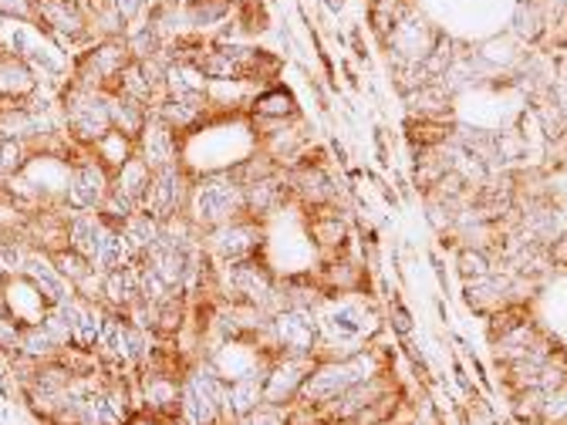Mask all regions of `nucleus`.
Instances as JSON below:
<instances>
[{
  "mask_svg": "<svg viewBox=\"0 0 567 425\" xmlns=\"http://www.w3.org/2000/svg\"><path fill=\"white\" fill-rule=\"evenodd\" d=\"M48 260L55 263V270L58 274L71 284V287H78L85 278H92L95 274V267H92V260L89 257H81L78 250H71V247H65V250H55V253H48Z\"/></svg>",
  "mask_w": 567,
  "mask_h": 425,
  "instance_id": "nucleus-31",
  "label": "nucleus"
},
{
  "mask_svg": "<svg viewBox=\"0 0 567 425\" xmlns=\"http://www.w3.org/2000/svg\"><path fill=\"white\" fill-rule=\"evenodd\" d=\"M277 274L267 263V257H251L230 267H220V300L227 304H247L261 307V311L274 315V300H277Z\"/></svg>",
  "mask_w": 567,
  "mask_h": 425,
  "instance_id": "nucleus-3",
  "label": "nucleus"
},
{
  "mask_svg": "<svg viewBox=\"0 0 567 425\" xmlns=\"http://www.w3.org/2000/svg\"><path fill=\"white\" fill-rule=\"evenodd\" d=\"M257 405H264V375L227 381V402H223L227 425L236 422V418H243L247 412H254Z\"/></svg>",
  "mask_w": 567,
  "mask_h": 425,
  "instance_id": "nucleus-22",
  "label": "nucleus"
},
{
  "mask_svg": "<svg viewBox=\"0 0 567 425\" xmlns=\"http://www.w3.org/2000/svg\"><path fill=\"white\" fill-rule=\"evenodd\" d=\"M4 304H8V315H11L18 324H24V328L40 324V321H45V315L51 311L48 297L40 294V291L34 287V281H27L24 274L4 281Z\"/></svg>",
  "mask_w": 567,
  "mask_h": 425,
  "instance_id": "nucleus-17",
  "label": "nucleus"
},
{
  "mask_svg": "<svg viewBox=\"0 0 567 425\" xmlns=\"http://www.w3.org/2000/svg\"><path fill=\"white\" fill-rule=\"evenodd\" d=\"M230 425H288V415H284V409H274V405H257L254 412H247Z\"/></svg>",
  "mask_w": 567,
  "mask_h": 425,
  "instance_id": "nucleus-32",
  "label": "nucleus"
},
{
  "mask_svg": "<svg viewBox=\"0 0 567 425\" xmlns=\"http://www.w3.org/2000/svg\"><path fill=\"white\" fill-rule=\"evenodd\" d=\"M379 375L372 352H351V355H332V358H317L314 371L308 375L304 389L298 396V405L308 409H324L335 402L342 392L355 389L358 381Z\"/></svg>",
  "mask_w": 567,
  "mask_h": 425,
  "instance_id": "nucleus-1",
  "label": "nucleus"
},
{
  "mask_svg": "<svg viewBox=\"0 0 567 425\" xmlns=\"http://www.w3.org/2000/svg\"><path fill=\"white\" fill-rule=\"evenodd\" d=\"M0 14H4V17H21V21H34V0H0Z\"/></svg>",
  "mask_w": 567,
  "mask_h": 425,
  "instance_id": "nucleus-34",
  "label": "nucleus"
},
{
  "mask_svg": "<svg viewBox=\"0 0 567 425\" xmlns=\"http://www.w3.org/2000/svg\"><path fill=\"white\" fill-rule=\"evenodd\" d=\"M139 409L166 425H183V381L170 375L139 371Z\"/></svg>",
  "mask_w": 567,
  "mask_h": 425,
  "instance_id": "nucleus-13",
  "label": "nucleus"
},
{
  "mask_svg": "<svg viewBox=\"0 0 567 425\" xmlns=\"http://www.w3.org/2000/svg\"><path fill=\"white\" fill-rule=\"evenodd\" d=\"M288 203H294L291 200V186H288V169H277L274 176H267V179L243 189V213H247L251 220H257V223L270 220L274 213H280Z\"/></svg>",
  "mask_w": 567,
  "mask_h": 425,
  "instance_id": "nucleus-14",
  "label": "nucleus"
},
{
  "mask_svg": "<svg viewBox=\"0 0 567 425\" xmlns=\"http://www.w3.org/2000/svg\"><path fill=\"white\" fill-rule=\"evenodd\" d=\"M251 119H261V122H298L301 119V105H298V95L284 85H267L254 95L251 108H247Z\"/></svg>",
  "mask_w": 567,
  "mask_h": 425,
  "instance_id": "nucleus-19",
  "label": "nucleus"
},
{
  "mask_svg": "<svg viewBox=\"0 0 567 425\" xmlns=\"http://www.w3.org/2000/svg\"><path fill=\"white\" fill-rule=\"evenodd\" d=\"M308 237L324 257H342L348 253V223L338 206H321L308 210Z\"/></svg>",
  "mask_w": 567,
  "mask_h": 425,
  "instance_id": "nucleus-16",
  "label": "nucleus"
},
{
  "mask_svg": "<svg viewBox=\"0 0 567 425\" xmlns=\"http://www.w3.org/2000/svg\"><path fill=\"white\" fill-rule=\"evenodd\" d=\"M236 14V4L233 0H186L183 4V21H186V31H213L220 24H227L230 17Z\"/></svg>",
  "mask_w": 567,
  "mask_h": 425,
  "instance_id": "nucleus-23",
  "label": "nucleus"
},
{
  "mask_svg": "<svg viewBox=\"0 0 567 425\" xmlns=\"http://www.w3.org/2000/svg\"><path fill=\"white\" fill-rule=\"evenodd\" d=\"M129 61H136V58H132V51L126 45V37H102V42L74 51L71 79L68 82L89 88V92H105L108 95L115 79H118L121 71H126Z\"/></svg>",
  "mask_w": 567,
  "mask_h": 425,
  "instance_id": "nucleus-5",
  "label": "nucleus"
},
{
  "mask_svg": "<svg viewBox=\"0 0 567 425\" xmlns=\"http://www.w3.org/2000/svg\"><path fill=\"white\" fill-rule=\"evenodd\" d=\"M108 102H112V95H105V92H89L74 82H65L58 92V105H61V122H65L68 139L78 145L99 142L112 129Z\"/></svg>",
  "mask_w": 567,
  "mask_h": 425,
  "instance_id": "nucleus-2",
  "label": "nucleus"
},
{
  "mask_svg": "<svg viewBox=\"0 0 567 425\" xmlns=\"http://www.w3.org/2000/svg\"><path fill=\"white\" fill-rule=\"evenodd\" d=\"M112 4L118 8V14L126 17L129 27H132V24H139V21L149 14V8L155 4V0H112Z\"/></svg>",
  "mask_w": 567,
  "mask_h": 425,
  "instance_id": "nucleus-33",
  "label": "nucleus"
},
{
  "mask_svg": "<svg viewBox=\"0 0 567 425\" xmlns=\"http://www.w3.org/2000/svg\"><path fill=\"white\" fill-rule=\"evenodd\" d=\"M121 229V237H126V244H129V250L136 253V260L139 257H146L149 250H152V244L159 240V220L155 216H149V213H132L126 223L118 226Z\"/></svg>",
  "mask_w": 567,
  "mask_h": 425,
  "instance_id": "nucleus-29",
  "label": "nucleus"
},
{
  "mask_svg": "<svg viewBox=\"0 0 567 425\" xmlns=\"http://www.w3.org/2000/svg\"><path fill=\"white\" fill-rule=\"evenodd\" d=\"M24 278H27V281H34V287L48 297V304H51V307H55V304H61V300H68V297L74 294V287L58 274L55 263L48 260V253H40V250H31L27 267H24Z\"/></svg>",
  "mask_w": 567,
  "mask_h": 425,
  "instance_id": "nucleus-20",
  "label": "nucleus"
},
{
  "mask_svg": "<svg viewBox=\"0 0 567 425\" xmlns=\"http://www.w3.org/2000/svg\"><path fill=\"white\" fill-rule=\"evenodd\" d=\"M317 355H277L264 371V405L291 409L304 389L308 375L314 371Z\"/></svg>",
  "mask_w": 567,
  "mask_h": 425,
  "instance_id": "nucleus-12",
  "label": "nucleus"
},
{
  "mask_svg": "<svg viewBox=\"0 0 567 425\" xmlns=\"http://www.w3.org/2000/svg\"><path fill=\"white\" fill-rule=\"evenodd\" d=\"M193 173L176 163V166H166V169H155L152 173V186L146 192V203H142V213L155 216V220H170L176 213H186L189 210V197H193Z\"/></svg>",
  "mask_w": 567,
  "mask_h": 425,
  "instance_id": "nucleus-11",
  "label": "nucleus"
},
{
  "mask_svg": "<svg viewBox=\"0 0 567 425\" xmlns=\"http://www.w3.org/2000/svg\"><path fill=\"white\" fill-rule=\"evenodd\" d=\"M321 4L328 8V11H335V14H338V11L345 8V0H321Z\"/></svg>",
  "mask_w": 567,
  "mask_h": 425,
  "instance_id": "nucleus-38",
  "label": "nucleus"
},
{
  "mask_svg": "<svg viewBox=\"0 0 567 425\" xmlns=\"http://www.w3.org/2000/svg\"><path fill=\"white\" fill-rule=\"evenodd\" d=\"M210 88V79L193 61L166 64V95L170 98H202Z\"/></svg>",
  "mask_w": 567,
  "mask_h": 425,
  "instance_id": "nucleus-24",
  "label": "nucleus"
},
{
  "mask_svg": "<svg viewBox=\"0 0 567 425\" xmlns=\"http://www.w3.org/2000/svg\"><path fill=\"white\" fill-rule=\"evenodd\" d=\"M139 156L146 160V166L155 173V169H166V166H176L183 163L180 160V135L173 129L162 126L155 115L149 119L146 132L139 135Z\"/></svg>",
  "mask_w": 567,
  "mask_h": 425,
  "instance_id": "nucleus-18",
  "label": "nucleus"
},
{
  "mask_svg": "<svg viewBox=\"0 0 567 425\" xmlns=\"http://www.w3.org/2000/svg\"><path fill=\"white\" fill-rule=\"evenodd\" d=\"M34 21L58 48H89L99 37L78 0H34Z\"/></svg>",
  "mask_w": 567,
  "mask_h": 425,
  "instance_id": "nucleus-8",
  "label": "nucleus"
},
{
  "mask_svg": "<svg viewBox=\"0 0 567 425\" xmlns=\"http://www.w3.org/2000/svg\"><path fill=\"white\" fill-rule=\"evenodd\" d=\"M112 189V176L92 160V149L81 145L78 156L71 160V176H68V189H65V206L71 213H92L105 203Z\"/></svg>",
  "mask_w": 567,
  "mask_h": 425,
  "instance_id": "nucleus-10",
  "label": "nucleus"
},
{
  "mask_svg": "<svg viewBox=\"0 0 567 425\" xmlns=\"http://www.w3.org/2000/svg\"><path fill=\"white\" fill-rule=\"evenodd\" d=\"M460 270H463L466 278H483L486 274V260L479 253H463L460 257Z\"/></svg>",
  "mask_w": 567,
  "mask_h": 425,
  "instance_id": "nucleus-35",
  "label": "nucleus"
},
{
  "mask_svg": "<svg viewBox=\"0 0 567 425\" xmlns=\"http://www.w3.org/2000/svg\"><path fill=\"white\" fill-rule=\"evenodd\" d=\"M186 213L207 234V229H217L243 216V189L227 173H202L193 179V197Z\"/></svg>",
  "mask_w": 567,
  "mask_h": 425,
  "instance_id": "nucleus-4",
  "label": "nucleus"
},
{
  "mask_svg": "<svg viewBox=\"0 0 567 425\" xmlns=\"http://www.w3.org/2000/svg\"><path fill=\"white\" fill-rule=\"evenodd\" d=\"M227 378L210 365L199 362L183 381V425H227Z\"/></svg>",
  "mask_w": 567,
  "mask_h": 425,
  "instance_id": "nucleus-6",
  "label": "nucleus"
},
{
  "mask_svg": "<svg viewBox=\"0 0 567 425\" xmlns=\"http://www.w3.org/2000/svg\"><path fill=\"white\" fill-rule=\"evenodd\" d=\"M112 186L121 192V197H129V200L142 210L146 192H149V186H152V169L146 166L142 156H132L126 166H121V169L112 176Z\"/></svg>",
  "mask_w": 567,
  "mask_h": 425,
  "instance_id": "nucleus-26",
  "label": "nucleus"
},
{
  "mask_svg": "<svg viewBox=\"0 0 567 425\" xmlns=\"http://www.w3.org/2000/svg\"><path fill=\"white\" fill-rule=\"evenodd\" d=\"M375 4H379V8H382V4H392V0H375Z\"/></svg>",
  "mask_w": 567,
  "mask_h": 425,
  "instance_id": "nucleus-39",
  "label": "nucleus"
},
{
  "mask_svg": "<svg viewBox=\"0 0 567 425\" xmlns=\"http://www.w3.org/2000/svg\"><path fill=\"white\" fill-rule=\"evenodd\" d=\"M108 111H112V129L126 132V135L136 139V142H139V135L146 132L149 119H152V111H149L146 105L132 102V98H121V95H112Z\"/></svg>",
  "mask_w": 567,
  "mask_h": 425,
  "instance_id": "nucleus-28",
  "label": "nucleus"
},
{
  "mask_svg": "<svg viewBox=\"0 0 567 425\" xmlns=\"http://www.w3.org/2000/svg\"><path fill=\"white\" fill-rule=\"evenodd\" d=\"M202 250L210 253V260L217 267H230V263H240V260H251V257H261L267 250V234H264V223L251 220L247 213L217 226V229H207L202 234Z\"/></svg>",
  "mask_w": 567,
  "mask_h": 425,
  "instance_id": "nucleus-7",
  "label": "nucleus"
},
{
  "mask_svg": "<svg viewBox=\"0 0 567 425\" xmlns=\"http://www.w3.org/2000/svg\"><path fill=\"white\" fill-rule=\"evenodd\" d=\"M61 352H65V344L45 328V321L24 328V334H21V355H27V358H34V362H51V358H58Z\"/></svg>",
  "mask_w": 567,
  "mask_h": 425,
  "instance_id": "nucleus-30",
  "label": "nucleus"
},
{
  "mask_svg": "<svg viewBox=\"0 0 567 425\" xmlns=\"http://www.w3.org/2000/svg\"><path fill=\"white\" fill-rule=\"evenodd\" d=\"M89 149H92V160H95L108 176H115L132 156H139V142L129 139L126 132H118V129H108V132H105L99 142H92Z\"/></svg>",
  "mask_w": 567,
  "mask_h": 425,
  "instance_id": "nucleus-21",
  "label": "nucleus"
},
{
  "mask_svg": "<svg viewBox=\"0 0 567 425\" xmlns=\"http://www.w3.org/2000/svg\"><path fill=\"white\" fill-rule=\"evenodd\" d=\"M121 425H166V422H162V418H155V415H149V412H142V409H136L126 422H121Z\"/></svg>",
  "mask_w": 567,
  "mask_h": 425,
  "instance_id": "nucleus-36",
  "label": "nucleus"
},
{
  "mask_svg": "<svg viewBox=\"0 0 567 425\" xmlns=\"http://www.w3.org/2000/svg\"><path fill=\"white\" fill-rule=\"evenodd\" d=\"M395 328H398V331H409V315H405L402 307L395 311Z\"/></svg>",
  "mask_w": 567,
  "mask_h": 425,
  "instance_id": "nucleus-37",
  "label": "nucleus"
},
{
  "mask_svg": "<svg viewBox=\"0 0 567 425\" xmlns=\"http://www.w3.org/2000/svg\"><path fill=\"white\" fill-rule=\"evenodd\" d=\"M270 334L280 355H321V321L308 307H280L270 315Z\"/></svg>",
  "mask_w": 567,
  "mask_h": 425,
  "instance_id": "nucleus-9",
  "label": "nucleus"
},
{
  "mask_svg": "<svg viewBox=\"0 0 567 425\" xmlns=\"http://www.w3.org/2000/svg\"><path fill=\"white\" fill-rule=\"evenodd\" d=\"M37 88H40V79L27 61L14 55H0V111L24 108Z\"/></svg>",
  "mask_w": 567,
  "mask_h": 425,
  "instance_id": "nucleus-15",
  "label": "nucleus"
},
{
  "mask_svg": "<svg viewBox=\"0 0 567 425\" xmlns=\"http://www.w3.org/2000/svg\"><path fill=\"white\" fill-rule=\"evenodd\" d=\"M105 234V220L92 210V213H71V226H68V247L78 250L81 257H95L99 244Z\"/></svg>",
  "mask_w": 567,
  "mask_h": 425,
  "instance_id": "nucleus-25",
  "label": "nucleus"
},
{
  "mask_svg": "<svg viewBox=\"0 0 567 425\" xmlns=\"http://www.w3.org/2000/svg\"><path fill=\"white\" fill-rule=\"evenodd\" d=\"M132 260H136V253L129 250L126 237H121V229L105 223V234H102V244L92 257V267L99 270V274H108V270H118V267H126Z\"/></svg>",
  "mask_w": 567,
  "mask_h": 425,
  "instance_id": "nucleus-27",
  "label": "nucleus"
}]
</instances>
